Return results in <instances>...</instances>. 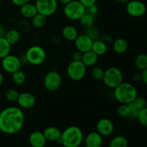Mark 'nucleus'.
<instances>
[{
  "mask_svg": "<svg viewBox=\"0 0 147 147\" xmlns=\"http://www.w3.org/2000/svg\"><path fill=\"white\" fill-rule=\"evenodd\" d=\"M24 115L22 109L10 106L0 112V131L9 135L15 134L22 129Z\"/></svg>",
  "mask_w": 147,
  "mask_h": 147,
  "instance_id": "1",
  "label": "nucleus"
},
{
  "mask_svg": "<svg viewBox=\"0 0 147 147\" xmlns=\"http://www.w3.org/2000/svg\"><path fill=\"white\" fill-rule=\"evenodd\" d=\"M113 96L121 104H129L138 96L137 90L134 85L128 82H122L114 88Z\"/></svg>",
  "mask_w": 147,
  "mask_h": 147,
  "instance_id": "2",
  "label": "nucleus"
},
{
  "mask_svg": "<svg viewBox=\"0 0 147 147\" xmlns=\"http://www.w3.org/2000/svg\"><path fill=\"white\" fill-rule=\"evenodd\" d=\"M61 144L64 147H79L83 141V134L80 128L70 126L62 132Z\"/></svg>",
  "mask_w": 147,
  "mask_h": 147,
  "instance_id": "3",
  "label": "nucleus"
},
{
  "mask_svg": "<svg viewBox=\"0 0 147 147\" xmlns=\"http://www.w3.org/2000/svg\"><path fill=\"white\" fill-rule=\"evenodd\" d=\"M123 73L119 67H110L104 71L102 80L106 87L114 89L123 82Z\"/></svg>",
  "mask_w": 147,
  "mask_h": 147,
  "instance_id": "4",
  "label": "nucleus"
},
{
  "mask_svg": "<svg viewBox=\"0 0 147 147\" xmlns=\"http://www.w3.org/2000/svg\"><path fill=\"white\" fill-rule=\"evenodd\" d=\"M24 56L27 63L32 65H40L42 64L47 57L45 50L38 45H33L29 47Z\"/></svg>",
  "mask_w": 147,
  "mask_h": 147,
  "instance_id": "5",
  "label": "nucleus"
},
{
  "mask_svg": "<svg viewBox=\"0 0 147 147\" xmlns=\"http://www.w3.org/2000/svg\"><path fill=\"white\" fill-rule=\"evenodd\" d=\"M63 12L69 20H79L86 13V7L78 0H73L65 5Z\"/></svg>",
  "mask_w": 147,
  "mask_h": 147,
  "instance_id": "6",
  "label": "nucleus"
},
{
  "mask_svg": "<svg viewBox=\"0 0 147 147\" xmlns=\"http://www.w3.org/2000/svg\"><path fill=\"white\" fill-rule=\"evenodd\" d=\"M87 72V67L82 61L73 60L69 63L67 67V73L68 77L74 81H80L85 78Z\"/></svg>",
  "mask_w": 147,
  "mask_h": 147,
  "instance_id": "7",
  "label": "nucleus"
},
{
  "mask_svg": "<svg viewBox=\"0 0 147 147\" xmlns=\"http://www.w3.org/2000/svg\"><path fill=\"white\" fill-rule=\"evenodd\" d=\"M62 77L60 73L55 70L48 72L45 76L44 86L50 92H55L60 88Z\"/></svg>",
  "mask_w": 147,
  "mask_h": 147,
  "instance_id": "8",
  "label": "nucleus"
},
{
  "mask_svg": "<svg viewBox=\"0 0 147 147\" xmlns=\"http://www.w3.org/2000/svg\"><path fill=\"white\" fill-rule=\"evenodd\" d=\"M37 12L45 17L53 15L57 9V0H36Z\"/></svg>",
  "mask_w": 147,
  "mask_h": 147,
  "instance_id": "9",
  "label": "nucleus"
},
{
  "mask_svg": "<svg viewBox=\"0 0 147 147\" xmlns=\"http://www.w3.org/2000/svg\"><path fill=\"white\" fill-rule=\"evenodd\" d=\"M22 62L20 57L14 55H8L1 59V67L3 70L9 73H14L20 70L22 67Z\"/></svg>",
  "mask_w": 147,
  "mask_h": 147,
  "instance_id": "10",
  "label": "nucleus"
},
{
  "mask_svg": "<svg viewBox=\"0 0 147 147\" xmlns=\"http://www.w3.org/2000/svg\"><path fill=\"white\" fill-rule=\"evenodd\" d=\"M146 6L139 0H131L126 4V11L132 17L138 18L144 15L146 12Z\"/></svg>",
  "mask_w": 147,
  "mask_h": 147,
  "instance_id": "11",
  "label": "nucleus"
},
{
  "mask_svg": "<svg viewBox=\"0 0 147 147\" xmlns=\"http://www.w3.org/2000/svg\"><path fill=\"white\" fill-rule=\"evenodd\" d=\"M17 102L20 109H30L35 105L36 98L34 95L29 92H22L19 95Z\"/></svg>",
  "mask_w": 147,
  "mask_h": 147,
  "instance_id": "12",
  "label": "nucleus"
},
{
  "mask_svg": "<svg viewBox=\"0 0 147 147\" xmlns=\"http://www.w3.org/2000/svg\"><path fill=\"white\" fill-rule=\"evenodd\" d=\"M96 129L102 136H110L114 131L113 123L109 119L103 118L98 121L96 124Z\"/></svg>",
  "mask_w": 147,
  "mask_h": 147,
  "instance_id": "13",
  "label": "nucleus"
},
{
  "mask_svg": "<svg viewBox=\"0 0 147 147\" xmlns=\"http://www.w3.org/2000/svg\"><path fill=\"white\" fill-rule=\"evenodd\" d=\"M75 45L78 51L84 53L91 50L93 41L86 34H80L75 40Z\"/></svg>",
  "mask_w": 147,
  "mask_h": 147,
  "instance_id": "14",
  "label": "nucleus"
},
{
  "mask_svg": "<svg viewBox=\"0 0 147 147\" xmlns=\"http://www.w3.org/2000/svg\"><path fill=\"white\" fill-rule=\"evenodd\" d=\"M86 147H101L103 144V136L97 131L89 133L85 139Z\"/></svg>",
  "mask_w": 147,
  "mask_h": 147,
  "instance_id": "15",
  "label": "nucleus"
},
{
  "mask_svg": "<svg viewBox=\"0 0 147 147\" xmlns=\"http://www.w3.org/2000/svg\"><path fill=\"white\" fill-rule=\"evenodd\" d=\"M29 142L32 147H45L47 139L42 132L35 131L32 132L29 137Z\"/></svg>",
  "mask_w": 147,
  "mask_h": 147,
  "instance_id": "16",
  "label": "nucleus"
},
{
  "mask_svg": "<svg viewBox=\"0 0 147 147\" xmlns=\"http://www.w3.org/2000/svg\"><path fill=\"white\" fill-rule=\"evenodd\" d=\"M43 134L47 141L57 142L61 137L62 132L56 126H48L43 131Z\"/></svg>",
  "mask_w": 147,
  "mask_h": 147,
  "instance_id": "17",
  "label": "nucleus"
},
{
  "mask_svg": "<svg viewBox=\"0 0 147 147\" xmlns=\"http://www.w3.org/2000/svg\"><path fill=\"white\" fill-rule=\"evenodd\" d=\"M21 14L25 19H32L37 14V9L34 4L28 2L20 7Z\"/></svg>",
  "mask_w": 147,
  "mask_h": 147,
  "instance_id": "18",
  "label": "nucleus"
},
{
  "mask_svg": "<svg viewBox=\"0 0 147 147\" xmlns=\"http://www.w3.org/2000/svg\"><path fill=\"white\" fill-rule=\"evenodd\" d=\"M99 56L96 55L92 50L83 53V57H82V63L86 66V67H92L94 66L97 63L98 60Z\"/></svg>",
  "mask_w": 147,
  "mask_h": 147,
  "instance_id": "19",
  "label": "nucleus"
},
{
  "mask_svg": "<svg viewBox=\"0 0 147 147\" xmlns=\"http://www.w3.org/2000/svg\"><path fill=\"white\" fill-rule=\"evenodd\" d=\"M62 35L65 40L67 41H75L78 36V30L73 25H67L63 27L62 30Z\"/></svg>",
  "mask_w": 147,
  "mask_h": 147,
  "instance_id": "20",
  "label": "nucleus"
},
{
  "mask_svg": "<svg viewBox=\"0 0 147 147\" xmlns=\"http://www.w3.org/2000/svg\"><path fill=\"white\" fill-rule=\"evenodd\" d=\"M112 47L115 53L118 54H123L127 51L129 48V44L125 39L118 38L113 42Z\"/></svg>",
  "mask_w": 147,
  "mask_h": 147,
  "instance_id": "21",
  "label": "nucleus"
},
{
  "mask_svg": "<svg viewBox=\"0 0 147 147\" xmlns=\"http://www.w3.org/2000/svg\"><path fill=\"white\" fill-rule=\"evenodd\" d=\"M107 44L102 41L100 39H98L93 41L91 50L98 56H101L107 52Z\"/></svg>",
  "mask_w": 147,
  "mask_h": 147,
  "instance_id": "22",
  "label": "nucleus"
},
{
  "mask_svg": "<svg viewBox=\"0 0 147 147\" xmlns=\"http://www.w3.org/2000/svg\"><path fill=\"white\" fill-rule=\"evenodd\" d=\"M4 37L12 45H15L19 42L20 38H21V34L18 30L11 29V30L6 32Z\"/></svg>",
  "mask_w": 147,
  "mask_h": 147,
  "instance_id": "23",
  "label": "nucleus"
},
{
  "mask_svg": "<svg viewBox=\"0 0 147 147\" xmlns=\"http://www.w3.org/2000/svg\"><path fill=\"white\" fill-rule=\"evenodd\" d=\"M11 45L7 41L5 37H0V59H2L10 54Z\"/></svg>",
  "mask_w": 147,
  "mask_h": 147,
  "instance_id": "24",
  "label": "nucleus"
},
{
  "mask_svg": "<svg viewBox=\"0 0 147 147\" xmlns=\"http://www.w3.org/2000/svg\"><path fill=\"white\" fill-rule=\"evenodd\" d=\"M129 142L127 139L123 136H116L111 139L109 147H128Z\"/></svg>",
  "mask_w": 147,
  "mask_h": 147,
  "instance_id": "25",
  "label": "nucleus"
},
{
  "mask_svg": "<svg viewBox=\"0 0 147 147\" xmlns=\"http://www.w3.org/2000/svg\"><path fill=\"white\" fill-rule=\"evenodd\" d=\"M96 17L91 15V14H88V13L86 12L79 20L80 21V25L85 29L88 28V27H92L94 24V21Z\"/></svg>",
  "mask_w": 147,
  "mask_h": 147,
  "instance_id": "26",
  "label": "nucleus"
},
{
  "mask_svg": "<svg viewBox=\"0 0 147 147\" xmlns=\"http://www.w3.org/2000/svg\"><path fill=\"white\" fill-rule=\"evenodd\" d=\"M31 20L32 26L37 29L42 28L47 22V17L40 13H37Z\"/></svg>",
  "mask_w": 147,
  "mask_h": 147,
  "instance_id": "27",
  "label": "nucleus"
},
{
  "mask_svg": "<svg viewBox=\"0 0 147 147\" xmlns=\"http://www.w3.org/2000/svg\"><path fill=\"white\" fill-rule=\"evenodd\" d=\"M135 65L139 70L143 71L147 68V55L141 53L136 56L135 59Z\"/></svg>",
  "mask_w": 147,
  "mask_h": 147,
  "instance_id": "28",
  "label": "nucleus"
},
{
  "mask_svg": "<svg viewBox=\"0 0 147 147\" xmlns=\"http://www.w3.org/2000/svg\"><path fill=\"white\" fill-rule=\"evenodd\" d=\"M11 78H12L13 82L18 86L24 84V82L26 81L25 73L22 71L21 70H19L12 73V77Z\"/></svg>",
  "mask_w": 147,
  "mask_h": 147,
  "instance_id": "29",
  "label": "nucleus"
},
{
  "mask_svg": "<svg viewBox=\"0 0 147 147\" xmlns=\"http://www.w3.org/2000/svg\"><path fill=\"white\" fill-rule=\"evenodd\" d=\"M84 34H86L87 36H88L93 41L98 40L100 37V32H99V30H98L96 27H95L94 26H92V27H88V28L85 29Z\"/></svg>",
  "mask_w": 147,
  "mask_h": 147,
  "instance_id": "30",
  "label": "nucleus"
},
{
  "mask_svg": "<svg viewBox=\"0 0 147 147\" xmlns=\"http://www.w3.org/2000/svg\"><path fill=\"white\" fill-rule=\"evenodd\" d=\"M19 95H20V93L14 88H9L5 92L6 99L10 102H17Z\"/></svg>",
  "mask_w": 147,
  "mask_h": 147,
  "instance_id": "31",
  "label": "nucleus"
},
{
  "mask_svg": "<svg viewBox=\"0 0 147 147\" xmlns=\"http://www.w3.org/2000/svg\"><path fill=\"white\" fill-rule=\"evenodd\" d=\"M104 71L105 70L99 66L94 67L91 70L92 78L96 80H102L104 75Z\"/></svg>",
  "mask_w": 147,
  "mask_h": 147,
  "instance_id": "32",
  "label": "nucleus"
},
{
  "mask_svg": "<svg viewBox=\"0 0 147 147\" xmlns=\"http://www.w3.org/2000/svg\"><path fill=\"white\" fill-rule=\"evenodd\" d=\"M117 114L121 118H128L130 116V110L128 104H121L117 109Z\"/></svg>",
  "mask_w": 147,
  "mask_h": 147,
  "instance_id": "33",
  "label": "nucleus"
},
{
  "mask_svg": "<svg viewBox=\"0 0 147 147\" xmlns=\"http://www.w3.org/2000/svg\"><path fill=\"white\" fill-rule=\"evenodd\" d=\"M136 119H138L141 125L147 127V107L139 111Z\"/></svg>",
  "mask_w": 147,
  "mask_h": 147,
  "instance_id": "34",
  "label": "nucleus"
},
{
  "mask_svg": "<svg viewBox=\"0 0 147 147\" xmlns=\"http://www.w3.org/2000/svg\"><path fill=\"white\" fill-rule=\"evenodd\" d=\"M133 103H134L135 106L137 107V109H139V111L142 110V109L147 107L146 100L144 98L142 97V96H137V97L135 98V100L133 101Z\"/></svg>",
  "mask_w": 147,
  "mask_h": 147,
  "instance_id": "35",
  "label": "nucleus"
},
{
  "mask_svg": "<svg viewBox=\"0 0 147 147\" xmlns=\"http://www.w3.org/2000/svg\"><path fill=\"white\" fill-rule=\"evenodd\" d=\"M128 106H129V110H130V116L129 117L132 118V119H136L140 111L137 109V107L135 106L133 102L129 103Z\"/></svg>",
  "mask_w": 147,
  "mask_h": 147,
  "instance_id": "36",
  "label": "nucleus"
},
{
  "mask_svg": "<svg viewBox=\"0 0 147 147\" xmlns=\"http://www.w3.org/2000/svg\"><path fill=\"white\" fill-rule=\"evenodd\" d=\"M86 12L88 13V14L96 17V16L97 15L98 12V8L97 5L95 4H93V5L90 6V7L86 8Z\"/></svg>",
  "mask_w": 147,
  "mask_h": 147,
  "instance_id": "37",
  "label": "nucleus"
},
{
  "mask_svg": "<svg viewBox=\"0 0 147 147\" xmlns=\"http://www.w3.org/2000/svg\"><path fill=\"white\" fill-rule=\"evenodd\" d=\"M82 57H83V53L78 51V50L74 52L72 55V59L74 61H81Z\"/></svg>",
  "mask_w": 147,
  "mask_h": 147,
  "instance_id": "38",
  "label": "nucleus"
},
{
  "mask_svg": "<svg viewBox=\"0 0 147 147\" xmlns=\"http://www.w3.org/2000/svg\"><path fill=\"white\" fill-rule=\"evenodd\" d=\"M78 1H80L86 8H87V7H90V6L96 4V0H78Z\"/></svg>",
  "mask_w": 147,
  "mask_h": 147,
  "instance_id": "39",
  "label": "nucleus"
},
{
  "mask_svg": "<svg viewBox=\"0 0 147 147\" xmlns=\"http://www.w3.org/2000/svg\"><path fill=\"white\" fill-rule=\"evenodd\" d=\"M100 39L102 40V41L104 42L106 44H109V43L113 41V39H112L111 36L109 34H103V35L100 37Z\"/></svg>",
  "mask_w": 147,
  "mask_h": 147,
  "instance_id": "40",
  "label": "nucleus"
},
{
  "mask_svg": "<svg viewBox=\"0 0 147 147\" xmlns=\"http://www.w3.org/2000/svg\"><path fill=\"white\" fill-rule=\"evenodd\" d=\"M20 27L22 31H29L30 29V24L26 21H20Z\"/></svg>",
  "mask_w": 147,
  "mask_h": 147,
  "instance_id": "41",
  "label": "nucleus"
},
{
  "mask_svg": "<svg viewBox=\"0 0 147 147\" xmlns=\"http://www.w3.org/2000/svg\"><path fill=\"white\" fill-rule=\"evenodd\" d=\"M11 2L16 6L18 7H22L24 4H27V3L30 2V0H11Z\"/></svg>",
  "mask_w": 147,
  "mask_h": 147,
  "instance_id": "42",
  "label": "nucleus"
},
{
  "mask_svg": "<svg viewBox=\"0 0 147 147\" xmlns=\"http://www.w3.org/2000/svg\"><path fill=\"white\" fill-rule=\"evenodd\" d=\"M133 79H134V80L136 82H139V81H141V80H142V73H135L133 76Z\"/></svg>",
  "mask_w": 147,
  "mask_h": 147,
  "instance_id": "43",
  "label": "nucleus"
},
{
  "mask_svg": "<svg viewBox=\"0 0 147 147\" xmlns=\"http://www.w3.org/2000/svg\"><path fill=\"white\" fill-rule=\"evenodd\" d=\"M142 80L144 82L145 84L147 85V68L142 72Z\"/></svg>",
  "mask_w": 147,
  "mask_h": 147,
  "instance_id": "44",
  "label": "nucleus"
},
{
  "mask_svg": "<svg viewBox=\"0 0 147 147\" xmlns=\"http://www.w3.org/2000/svg\"><path fill=\"white\" fill-rule=\"evenodd\" d=\"M6 32L7 31L5 30V28L4 27V26H2L1 24H0V37H4Z\"/></svg>",
  "mask_w": 147,
  "mask_h": 147,
  "instance_id": "45",
  "label": "nucleus"
},
{
  "mask_svg": "<svg viewBox=\"0 0 147 147\" xmlns=\"http://www.w3.org/2000/svg\"><path fill=\"white\" fill-rule=\"evenodd\" d=\"M73 0H58V1L60 3H61L62 4H63V5H65V4H68V3H70V1H72Z\"/></svg>",
  "mask_w": 147,
  "mask_h": 147,
  "instance_id": "46",
  "label": "nucleus"
},
{
  "mask_svg": "<svg viewBox=\"0 0 147 147\" xmlns=\"http://www.w3.org/2000/svg\"><path fill=\"white\" fill-rule=\"evenodd\" d=\"M4 76H3L2 73H0V86H1V85H2L3 82H4Z\"/></svg>",
  "mask_w": 147,
  "mask_h": 147,
  "instance_id": "47",
  "label": "nucleus"
},
{
  "mask_svg": "<svg viewBox=\"0 0 147 147\" xmlns=\"http://www.w3.org/2000/svg\"><path fill=\"white\" fill-rule=\"evenodd\" d=\"M120 3H122V4H127L129 1H130L131 0H117Z\"/></svg>",
  "mask_w": 147,
  "mask_h": 147,
  "instance_id": "48",
  "label": "nucleus"
}]
</instances>
